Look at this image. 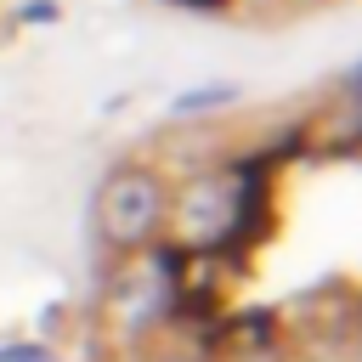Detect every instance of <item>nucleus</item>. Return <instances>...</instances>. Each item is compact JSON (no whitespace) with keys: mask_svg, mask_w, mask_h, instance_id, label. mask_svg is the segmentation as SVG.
<instances>
[{"mask_svg":"<svg viewBox=\"0 0 362 362\" xmlns=\"http://www.w3.org/2000/svg\"><path fill=\"white\" fill-rule=\"evenodd\" d=\"M192 6H215V11H243V17H255V11H277V17H288V11H305V6H322V0H192Z\"/></svg>","mask_w":362,"mask_h":362,"instance_id":"f257e3e1","label":"nucleus"}]
</instances>
